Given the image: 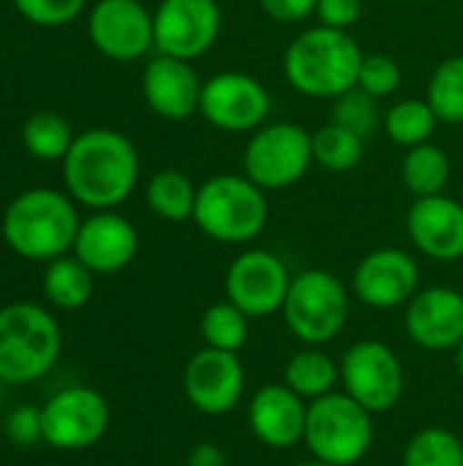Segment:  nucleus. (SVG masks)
I'll list each match as a JSON object with an SVG mask.
<instances>
[{
	"label": "nucleus",
	"instance_id": "nucleus-1",
	"mask_svg": "<svg viewBox=\"0 0 463 466\" xmlns=\"http://www.w3.org/2000/svg\"><path fill=\"white\" fill-rule=\"evenodd\" d=\"M60 164L68 197L90 210H115L139 180V153L115 128L82 131Z\"/></svg>",
	"mask_w": 463,
	"mask_h": 466
},
{
	"label": "nucleus",
	"instance_id": "nucleus-2",
	"mask_svg": "<svg viewBox=\"0 0 463 466\" xmlns=\"http://www.w3.org/2000/svg\"><path fill=\"white\" fill-rule=\"evenodd\" d=\"M76 202L57 188H27L3 213L5 246L30 262H52L74 248L79 232Z\"/></svg>",
	"mask_w": 463,
	"mask_h": 466
},
{
	"label": "nucleus",
	"instance_id": "nucleus-3",
	"mask_svg": "<svg viewBox=\"0 0 463 466\" xmlns=\"http://www.w3.org/2000/svg\"><path fill=\"white\" fill-rule=\"evenodd\" d=\"M363 52L347 30L325 25L300 33L284 52L287 82L308 98H338L357 87Z\"/></svg>",
	"mask_w": 463,
	"mask_h": 466
},
{
	"label": "nucleus",
	"instance_id": "nucleus-4",
	"mask_svg": "<svg viewBox=\"0 0 463 466\" xmlns=\"http://www.w3.org/2000/svg\"><path fill=\"white\" fill-rule=\"evenodd\" d=\"M63 350L57 319L35 303L0 309V380L27 385L46 377Z\"/></svg>",
	"mask_w": 463,
	"mask_h": 466
},
{
	"label": "nucleus",
	"instance_id": "nucleus-5",
	"mask_svg": "<svg viewBox=\"0 0 463 466\" xmlns=\"http://www.w3.org/2000/svg\"><path fill=\"white\" fill-rule=\"evenodd\" d=\"M267 213L265 191L246 175H216L199 186L191 221L210 240L240 246L262 235Z\"/></svg>",
	"mask_w": 463,
	"mask_h": 466
},
{
	"label": "nucleus",
	"instance_id": "nucleus-6",
	"mask_svg": "<svg viewBox=\"0 0 463 466\" xmlns=\"http://www.w3.org/2000/svg\"><path fill=\"white\" fill-rule=\"evenodd\" d=\"M303 445L327 464H360L374 445V415L349 393L333 390L308 404Z\"/></svg>",
	"mask_w": 463,
	"mask_h": 466
},
{
	"label": "nucleus",
	"instance_id": "nucleus-7",
	"mask_svg": "<svg viewBox=\"0 0 463 466\" xmlns=\"http://www.w3.org/2000/svg\"><path fill=\"white\" fill-rule=\"evenodd\" d=\"M281 314L289 333L303 347H325L347 328L349 292L330 270L311 268L292 276Z\"/></svg>",
	"mask_w": 463,
	"mask_h": 466
},
{
	"label": "nucleus",
	"instance_id": "nucleus-8",
	"mask_svg": "<svg viewBox=\"0 0 463 466\" xmlns=\"http://www.w3.org/2000/svg\"><path fill=\"white\" fill-rule=\"evenodd\" d=\"M311 164V134L297 123H270L257 128L243 153V172L262 191H281L300 183Z\"/></svg>",
	"mask_w": 463,
	"mask_h": 466
},
{
	"label": "nucleus",
	"instance_id": "nucleus-9",
	"mask_svg": "<svg viewBox=\"0 0 463 466\" xmlns=\"http://www.w3.org/2000/svg\"><path fill=\"white\" fill-rule=\"evenodd\" d=\"M341 390L363 404L371 415H385L398 407L404 396V366L398 355L377 339L355 341L338 360Z\"/></svg>",
	"mask_w": 463,
	"mask_h": 466
},
{
	"label": "nucleus",
	"instance_id": "nucleus-10",
	"mask_svg": "<svg viewBox=\"0 0 463 466\" xmlns=\"http://www.w3.org/2000/svg\"><path fill=\"white\" fill-rule=\"evenodd\" d=\"M109 418V404L98 390L85 385L63 388L41 407L44 442L65 453L93 448L106 434Z\"/></svg>",
	"mask_w": 463,
	"mask_h": 466
},
{
	"label": "nucleus",
	"instance_id": "nucleus-11",
	"mask_svg": "<svg viewBox=\"0 0 463 466\" xmlns=\"http://www.w3.org/2000/svg\"><path fill=\"white\" fill-rule=\"evenodd\" d=\"M292 276L281 257L265 248L243 251L232 259L224 289L226 300L235 303L248 319H265L284 309Z\"/></svg>",
	"mask_w": 463,
	"mask_h": 466
},
{
	"label": "nucleus",
	"instance_id": "nucleus-12",
	"mask_svg": "<svg viewBox=\"0 0 463 466\" xmlns=\"http://www.w3.org/2000/svg\"><path fill=\"white\" fill-rule=\"evenodd\" d=\"M199 115L226 134L257 131L270 115V93L251 74L221 71L202 85Z\"/></svg>",
	"mask_w": 463,
	"mask_h": 466
},
{
	"label": "nucleus",
	"instance_id": "nucleus-13",
	"mask_svg": "<svg viewBox=\"0 0 463 466\" xmlns=\"http://www.w3.org/2000/svg\"><path fill=\"white\" fill-rule=\"evenodd\" d=\"M221 35V5L216 0H161L153 14L156 52L177 60L202 57Z\"/></svg>",
	"mask_w": 463,
	"mask_h": 466
},
{
	"label": "nucleus",
	"instance_id": "nucleus-14",
	"mask_svg": "<svg viewBox=\"0 0 463 466\" xmlns=\"http://www.w3.org/2000/svg\"><path fill=\"white\" fill-rule=\"evenodd\" d=\"M183 390L188 404L207 415L221 418L237 410L246 390V369L235 352L199 350L191 355L183 371Z\"/></svg>",
	"mask_w": 463,
	"mask_h": 466
},
{
	"label": "nucleus",
	"instance_id": "nucleus-15",
	"mask_svg": "<svg viewBox=\"0 0 463 466\" xmlns=\"http://www.w3.org/2000/svg\"><path fill=\"white\" fill-rule=\"evenodd\" d=\"M90 44L109 60L131 63L156 49L153 14L139 0H98L87 16Z\"/></svg>",
	"mask_w": 463,
	"mask_h": 466
},
{
	"label": "nucleus",
	"instance_id": "nucleus-16",
	"mask_svg": "<svg viewBox=\"0 0 463 466\" xmlns=\"http://www.w3.org/2000/svg\"><path fill=\"white\" fill-rule=\"evenodd\" d=\"M420 289V268L409 251L377 248L366 254L352 273L355 298L377 311L407 306Z\"/></svg>",
	"mask_w": 463,
	"mask_h": 466
},
{
	"label": "nucleus",
	"instance_id": "nucleus-17",
	"mask_svg": "<svg viewBox=\"0 0 463 466\" xmlns=\"http://www.w3.org/2000/svg\"><path fill=\"white\" fill-rule=\"evenodd\" d=\"M404 330L426 352H450L463 341V295L453 287H428L407 303Z\"/></svg>",
	"mask_w": 463,
	"mask_h": 466
},
{
	"label": "nucleus",
	"instance_id": "nucleus-18",
	"mask_svg": "<svg viewBox=\"0 0 463 466\" xmlns=\"http://www.w3.org/2000/svg\"><path fill=\"white\" fill-rule=\"evenodd\" d=\"M74 257L93 273L112 276L128 268L139 251L136 227L115 210H96L79 224Z\"/></svg>",
	"mask_w": 463,
	"mask_h": 466
},
{
	"label": "nucleus",
	"instance_id": "nucleus-19",
	"mask_svg": "<svg viewBox=\"0 0 463 466\" xmlns=\"http://www.w3.org/2000/svg\"><path fill=\"white\" fill-rule=\"evenodd\" d=\"M407 235L412 246L437 262H456L463 257V205L437 194L418 197L407 213Z\"/></svg>",
	"mask_w": 463,
	"mask_h": 466
},
{
	"label": "nucleus",
	"instance_id": "nucleus-20",
	"mask_svg": "<svg viewBox=\"0 0 463 466\" xmlns=\"http://www.w3.org/2000/svg\"><path fill=\"white\" fill-rule=\"evenodd\" d=\"M308 401H303L287 382L262 385L248 401V429L257 442L273 451L303 442Z\"/></svg>",
	"mask_w": 463,
	"mask_h": 466
},
{
	"label": "nucleus",
	"instance_id": "nucleus-21",
	"mask_svg": "<svg viewBox=\"0 0 463 466\" xmlns=\"http://www.w3.org/2000/svg\"><path fill=\"white\" fill-rule=\"evenodd\" d=\"M202 85L188 60L156 55L142 71V96L164 120H188L199 112Z\"/></svg>",
	"mask_w": 463,
	"mask_h": 466
},
{
	"label": "nucleus",
	"instance_id": "nucleus-22",
	"mask_svg": "<svg viewBox=\"0 0 463 466\" xmlns=\"http://www.w3.org/2000/svg\"><path fill=\"white\" fill-rule=\"evenodd\" d=\"M284 382L292 388L303 401H317L341 385V366L322 350V347H303L297 350L284 369Z\"/></svg>",
	"mask_w": 463,
	"mask_h": 466
},
{
	"label": "nucleus",
	"instance_id": "nucleus-23",
	"mask_svg": "<svg viewBox=\"0 0 463 466\" xmlns=\"http://www.w3.org/2000/svg\"><path fill=\"white\" fill-rule=\"evenodd\" d=\"M93 276L76 257H57L44 270V298L60 311H76L93 298Z\"/></svg>",
	"mask_w": 463,
	"mask_h": 466
},
{
	"label": "nucleus",
	"instance_id": "nucleus-24",
	"mask_svg": "<svg viewBox=\"0 0 463 466\" xmlns=\"http://www.w3.org/2000/svg\"><path fill=\"white\" fill-rule=\"evenodd\" d=\"M196 186L188 180V175L177 172V169H161L150 177L147 188H145V199L147 208L172 224H183L188 218H194V208H196Z\"/></svg>",
	"mask_w": 463,
	"mask_h": 466
},
{
	"label": "nucleus",
	"instance_id": "nucleus-25",
	"mask_svg": "<svg viewBox=\"0 0 463 466\" xmlns=\"http://www.w3.org/2000/svg\"><path fill=\"white\" fill-rule=\"evenodd\" d=\"M401 177H404V186L415 194V199L445 194L448 180H450V158L442 147L428 145V142L409 147L401 164Z\"/></svg>",
	"mask_w": 463,
	"mask_h": 466
},
{
	"label": "nucleus",
	"instance_id": "nucleus-26",
	"mask_svg": "<svg viewBox=\"0 0 463 466\" xmlns=\"http://www.w3.org/2000/svg\"><path fill=\"white\" fill-rule=\"evenodd\" d=\"M74 139L68 120L57 112H35L22 126V145L38 161H63Z\"/></svg>",
	"mask_w": 463,
	"mask_h": 466
},
{
	"label": "nucleus",
	"instance_id": "nucleus-27",
	"mask_svg": "<svg viewBox=\"0 0 463 466\" xmlns=\"http://www.w3.org/2000/svg\"><path fill=\"white\" fill-rule=\"evenodd\" d=\"M401 466H463L461 437L445 426H426L404 445Z\"/></svg>",
	"mask_w": 463,
	"mask_h": 466
},
{
	"label": "nucleus",
	"instance_id": "nucleus-28",
	"mask_svg": "<svg viewBox=\"0 0 463 466\" xmlns=\"http://www.w3.org/2000/svg\"><path fill=\"white\" fill-rule=\"evenodd\" d=\"M248 325L251 319L235 303L218 300L205 309L199 319V333L205 339V347L237 355L248 341Z\"/></svg>",
	"mask_w": 463,
	"mask_h": 466
},
{
	"label": "nucleus",
	"instance_id": "nucleus-29",
	"mask_svg": "<svg viewBox=\"0 0 463 466\" xmlns=\"http://www.w3.org/2000/svg\"><path fill=\"white\" fill-rule=\"evenodd\" d=\"M385 131L388 137L401 145V147H418L426 145L439 123V117L434 115L428 101L420 98H404L398 104H393L385 115Z\"/></svg>",
	"mask_w": 463,
	"mask_h": 466
},
{
	"label": "nucleus",
	"instance_id": "nucleus-30",
	"mask_svg": "<svg viewBox=\"0 0 463 466\" xmlns=\"http://www.w3.org/2000/svg\"><path fill=\"white\" fill-rule=\"evenodd\" d=\"M363 147H366V139H360L357 134H352L336 123H327L311 134L314 161L327 172L355 169L363 158Z\"/></svg>",
	"mask_w": 463,
	"mask_h": 466
},
{
	"label": "nucleus",
	"instance_id": "nucleus-31",
	"mask_svg": "<svg viewBox=\"0 0 463 466\" xmlns=\"http://www.w3.org/2000/svg\"><path fill=\"white\" fill-rule=\"evenodd\" d=\"M426 101L431 104L434 115L439 123L458 126L463 123V57H448L442 60L431 79H428V96Z\"/></svg>",
	"mask_w": 463,
	"mask_h": 466
},
{
	"label": "nucleus",
	"instance_id": "nucleus-32",
	"mask_svg": "<svg viewBox=\"0 0 463 466\" xmlns=\"http://www.w3.org/2000/svg\"><path fill=\"white\" fill-rule=\"evenodd\" d=\"M333 123L357 134L360 139H368L377 126H379V109H377V98L368 96L360 87L347 90L344 96L333 98Z\"/></svg>",
	"mask_w": 463,
	"mask_h": 466
},
{
	"label": "nucleus",
	"instance_id": "nucleus-33",
	"mask_svg": "<svg viewBox=\"0 0 463 466\" xmlns=\"http://www.w3.org/2000/svg\"><path fill=\"white\" fill-rule=\"evenodd\" d=\"M85 3L87 0H14V8L35 27H63L82 14Z\"/></svg>",
	"mask_w": 463,
	"mask_h": 466
},
{
	"label": "nucleus",
	"instance_id": "nucleus-34",
	"mask_svg": "<svg viewBox=\"0 0 463 466\" xmlns=\"http://www.w3.org/2000/svg\"><path fill=\"white\" fill-rule=\"evenodd\" d=\"M401 85V66L390 55H363L357 87L374 98L393 96Z\"/></svg>",
	"mask_w": 463,
	"mask_h": 466
},
{
	"label": "nucleus",
	"instance_id": "nucleus-35",
	"mask_svg": "<svg viewBox=\"0 0 463 466\" xmlns=\"http://www.w3.org/2000/svg\"><path fill=\"white\" fill-rule=\"evenodd\" d=\"M5 440L19 445V448H30L35 442H44V426H41V410L35 407H16L5 415L3 423Z\"/></svg>",
	"mask_w": 463,
	"mask_h": 466
},
{
	"label": "nucleus",
	"instance_id": "nucleus-36",
	"mask_svg": "<svg viewBox=\"0 0 463 466\" xmlns=\"http://www.w3.org/2000/svg\"><path fill=\"white\" fill-rule=\"evenodd\" d=\"M363 14V0H319L317 16L319 25L333 30H349Z\"/></svg>",
	"mask_w": 463,
	"mask_h": 466
},
{
	"label": "nucleus",
	"instance_id": "nucleus-37",
	"mask_svg": "<svg viewBox=\"0 0 463 466\" xmlns=\"http://www.w3.org/2000/svg\"><path fill=\"white\" fill-rule=\"evenodd\" d=\"M317 3L319 0H259L262 11L273 19V22H303L311 14H317Z\"/></svg>",
	"mask_w": 463,
	"mask_h": 466
},
{
	"label": "nucleus",
	"instance_id": "nucleus-38",
	"mask_svg": "<svg viewBox=\"0 0 463 466\" xmlns=\"http://www.w3.org/2000/svg\"><path fill=\"white\" fill-rule=\"evenodd\" d=\"M186 466H226V456L216 442H196L186 456Z\"/></svg>",
	"mask_w": 463,
	"mask_h": 466
},
{
	"label": "nucleus",
	"instance_id": "nucleus-39",
	"mask_svg": "<svg viewBox=\"0 0 463 466\" xmlns=\"http://www.w3.org/2000/svg\"><path fill=\"white\" fill-rule=\"evenodd\" d=\"M453 352H456V369H458V374L463 377V341L453 350Z\"/></svg>",
	"mask_w": 463,
	"mask_h": 466
},
{
	"label": "nucleus",
	"instance_id": "nucleus-40",
	"mask_svg": "<svg viewBox=\"0 0 463 466\" xmlns=\"http://www.w3.org/2000/svg\"><path fill=\"white\" fill-rule=\"evenodd\" d=\"M295 466H333V464H327V461H322V459L311 456V459H306V461H297Z\"/></svg>",
	"mask_w": 463,
	"mask_h": 466
},
{
	"label": "nucleus",
	"instance_id": "nucleus-41",
	"mask_svg": "<svg viewBox=\"0 0 463 466\" xmlns=\"http://www.w3.org/2000/svg\"><path fill=\"white\" fill-rule=\"evenodd\" d=\"M3 388H5V382L0 380V401H3Z\"/></svg>",
	"mask_w": 463,
	"mask_h": 466
}]
</instances>
